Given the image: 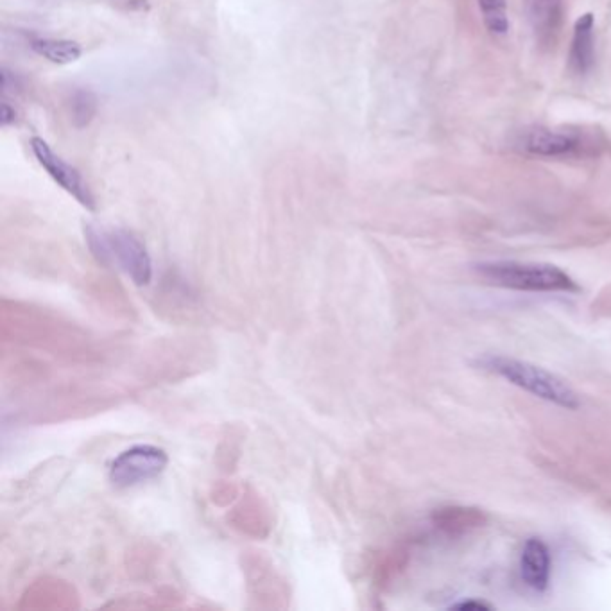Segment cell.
Returning a JSON list of instances; mask_svg holds the SVG:
<instances>
[{
  "label": "cell",
  "mask_w": 611,
  "mask_h": 611,
  "mask_svg": "<svg viewBox=\"0 0 611 611\" xmlns=\"http://www.w3.org/2000/svg\"><path fill=\"white\" fill-rule=\"evenodd\" d=\"M595 65V17L585 13L577 18L568 51V69L579 78L588 76Z\"/></svg>",
  "instance_id": "8"
},
{
  "label": "cell",
  "mask_w": 611,
  "mask_h": 611,
  "mask_svg": "<svg viewBox=\"0 0 611 611\" xmlns=\"http://www.w3.org/2000/svg\"><path fill=\"white\" fill-rule=\"evenodd\" d=\"M85 239L92 255L101 264L119 267L138 287L149 285L153 278V262L146 246L133 233L124 228L87 224Z\"/></svg>",
  "instance_id": "2"
},
{
  "label": "cell",
  "mask_w": 611,
  "mask_h": 611,
  "mask_svg": "<svg viewBox=\"0 0 611 611\" xmlns=\"http://www.w3.org/2000/svg\"><path fill=\"white\" fill-rule=\"evenodd\" d=\"M31 149L35 153L38 164L44 167L47 174L60 185L61 189L69 192L79 205H83L88 210H95L94 194L88 187L87 181L83 180V176L79 174L78 169H74L60 155H56L44 138H33Z\"/></svg>",
  "instance_id": "6"
},
{
  "label": "cell",
  "mask_w": 611,
  "mask_h": 611,
  "mask_svg": "<svg viewBox=\"0 0 611 611\" xmlns=\"http://www.w3.org/2000/svg\"><path fill=\"white\" fill-rule=\"evenodd\" d=\"M482 22L493 36H506L509 31L508 0H479Z\"/></svg>",
  "instance_id": "12"
},
{
  "label": "cell",
  "mask_w": 611,
  "mask_h": 611,
  "mask_svg": "<svg viewBox=\"0 0 611 611\" xmlns=\"http://www.w3.org/2000/svg\"><path fill=\"white\" fill-rule=\"evenodd\" d=\"M452 608L456 610H490V604L482 603V601H463V603L454 604Z\"/></svg>",
  "instance_id": "14"
},
{
  "label": "cell",
  "mask_w": 611,
  "mask_h": 611,
  "mask_svg": "<svg viewBox=\"0 0 611 611\" xmlns=\"http://www.w3.org/2000/svg\"><path fill=\"white\" fill-rule=\"evenodd\" d=\"M482 370L499 375L509 384L524 389L527 393L542 398L545 402L560 405L563 409L574 411L581 400L576 391L568 386L565 380L556 377L551 371L534 366L531 362L518 361L504 355H486L477 361Z\"/></svg>",
  "instance_id": "3"
},
{
  "label": "cell",
  "mask_w": 611,
  "mask_h": 611,
  "mask_svg": "<svg viewBox=\"0 0 611 611\" xmlns=\"http://www.w3.org/2000/svg\"><path fill=\"white\" fill-rule=\"evenodd\" d=\"M434 518L439 529L448 534L465 533L484 522L481 511L466 508L439 509Z\"/></svg>",
  "instance_id": "11"
},
{
  "label": "cell",
  "mask_w": 611,
  "mask_h": 611,
  "mask_svg": "<svg viewBox=\"0 0 611 611\" xmlns=\"http://www.w3.org/2000/svg\"><path fill=\"white\" fill-rule=\"evenodd\" d=\"M95 113V97L90 92H78L72 97V119L76 126H87Z\"/></svg>",
  "instance_id": "13"
},
{
  "label": "cell",
  "mask_w": 611,
  "mask_h": 611,
  "mask_svg": "<svg viewBox=\"0 0 611 611\" xmlns=\"http://www.w3.org/2000/svg\"><path fill=\"white\" fill-rule=\"evenodd\" d=\"M167 465H169V456L164 448L155 445H135L113 459L110 466V482L119 490L133 488L164 474Z\"/></svg>",
  "instance_id": "5"
},
{
  "label": "cell",
  "mask_w": 611,
  "mask_h": 611,
  "mask_svg": "<svg viewBox=\"0 0 611 611\" xmlns=\"http://www.w3.org/2000/svg\"><path fill=\"white\" fill-rule=\"evenodd\" d=\"M551 552L540 538H529L520 554V576L525 585L542 594L551 583Z\"/></svg>",
  "instance_id": "9"
},
{
  "label": "cell",
  "mask_w": 611,
  "mask_h": 611,
  "mask_svg": "<svg viewBox=\"0 0 611 611\" xmlns=\"http://www.w3.org/2000/svg\"><path fill=\"white\" fill-rule=\"evenodd\" d=\"M0 121H2V126H9L11 122H15V110H11L8 103L2 104V115H0Z\"/></svg>",
  "instance_id": "15"
},
{
  "label": "cell",
  "mask_w": 611,
  "mask_h": 611,
  "mask_svg": "<svg viewBox=\"0 0 611 611\" xmlns=\"http://www.w3.org/2000/svg\"><path fill=\"white\" fill-rule=\"evenodd\" d=\"M475 269L490 284L515 291L576 293L579 289L576 282L563 269L552 264L499 260V262H484L475 266Z\"/></svg>",
  "instance_id": "4"
},
{
  "label": "cell",
  "mask_w": 611,
  "mask_h": 611,
  "mask_svg": "<svg viewBox=\"0 0 611 611\" xmlns=\"http://www.w3.org/2000/svg\"><path fill=\"white\" fill-rule=\"evenodd\" d=\"M520 153L551 160H588L604 155L610 140L595 126H527L513 138Z\"/></svg>",
  "instance_id": "1"
},
{
  "label": "cell",
  "mask_w": 611,
  "mask_h": 611,
  "mask_svg": "<svg viewBox=\"0 0 611 611\" xmlns=\"http://www.w3.org/2000/svg\"><path fill=\"white\" fill-rule=\"evenodd\" d=\"M525 9L536 45L542 51L556 49L565 24V0H525Z\"/></svg>",
  "instance_id": "7"
},
{
  "label": "cell",
  "mask_w": 611,
  "mask_h": 611,
  "mask_svg": "<svg viewBox=\"0 0 611 611\" xmlns=\"http://www.w3.org/2000/svg\"><path fill=\"white\" fill-rule=\"evenodd\" d=\"M31 49L45 60L56 65H67L81 58V47L76 42L61 38H35L31 40Z\"/></svg>",
  "instance_id": "10"
}]
</instances>
